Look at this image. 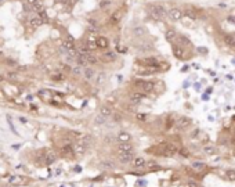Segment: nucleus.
<instances>
[{
  "mask_svg": "<svg viewBox=\"0 0 235 187\" xmlns=\"http://www.w3.org/2000/svg\"><path fill=\"white\" fill-rule=\"evenodd\" d=\"M198 133H199V130H198V129H196V130H194V132H192V134H191V137H196V136H198Z\"/></svg>",
  "mask_w": 235,
  "mask_h": 187,
  "instance_id": "58836bf2",
  "label": "nucleus"
},
{
  "mask_svg": "<svg viewBox=\"0 0 235 187\" xmlns=\"http://www.w3.org/2000/svg\"><path fill=\"white\" fill-rule=\"evenodd\" d=\"M42 24H43V19H42L40 17H32V18L29 19V25H32L33 28L40 27Z\"/></svg>",
  "mask_w": 235,
  "mask_h": 187,
  "instance_id": "c756f323",
  "label": "nucleus"
},
{
  "mask_svg": "<svg viewBox=\"0 0 235 187\" xmlns=\"http://www.w3.org/2000/svg\"><path fill=\"white\" fill-rule=\"evenodd\" d=\"M136 119H137V122H145V121L148 119V115H147V114H138V112H136Z\"/></svg>",
  "mask_w": 235,
  "mask_h": 187,
  "instance_id": "72a5a7b5",
  "label": "nucleus"
},
{
  "mask_svg": "<svg viewBox=\"0 0 235 187\" xmlns=\"http://www.w3.org/2000/svg\"><path fill=\"white\" fill-rule=\"evenodd\" d=\"M187 187H199V184H198V182H195V180H188Z\"/></svg>",
  "mask_w": 235,
  "mask_h": 187,
  "instance_id": "c9c22d12",
  "label": "nucleus"
},
{
  "mask_svg": "<svg viewBox=\"0 0 235 187\" xmlns=\"http://www.w3.org/2000/svg\"><path fill=\"white\" fill-rule=\"evenodd\" d=\"M162 72V69L158 68V67H144V65H140L138 69H137V73L138 75H155V73Z\"/></svg>",
  "mask_w": 235,
  "mask_h": 187,
  "instance_id": "9b49d317",
  "label": "nucleus"
},
{
  "mask_svg": "<svg viewBox=\"0 0 235 187\" xmlns=\"http://www.w3.org/2000/svg\"><path fill=\"white\" fill-rule=\"evenodd\" d=\"M172 51H173V55H174L176 58H178V60H188L191 57V54L187 51L186 47L180 46L178 43H176V45L172 46Z\"/></svg>",
  "mask_w": 235,
  "mask_h": 187,
  "instance_id": "20e7f679",
  "label": "nucleus"
},
{
  "mask_svg": "<svg viewBox=\"0 0 235 187\" xmlns=\"http://www.w3.org/2000/svg\"><path fill=\"white\" fill-rule=\"evenodd\" d=\"M147 10H148V14L151 15V18L155 19V21H162L167 15V10L162 4H158V3L149 4L147 7Z\"/></svg>",
  "mask_w": 235,
  "mask_h": 187,
  "instance_id": "f03ea898",
  "label": "nucleus"
},
{
  "mask_svg": "<svg viewBox=\"0 0 235 187\" xmlns=\"http://www.w3.org/2000/svg\"><path fill=\"white\" fill-rule=\"evenodd\" d=\"M116 140L118 143H127V142H131V134L126 130H120L116 134Z\"/></svg>",
  "mask_w": 235,
  "mask_h": 187,
  "instance_id": "6ab92c4d",
  "label": "nucleus"
},
{
  "mask_svg": "<svg viewBox=\"0 0 235 187\" xmlns=\"http://www.w3.org/2000/svg\"><path fill=\"white\" fill-rule=\"evenodd\" d=\"M100 60H101L102 63H105V64H112V63H115L118 60V54L112 50H107L100 55Z\"/></svg>",
  "mask_w": 235,
  "mask_h": 187,
  "instance_id": "9d476101",
  "label": "nucleus"
},
{
  "mask_svg": "<svg viewBox=\"0 0 235 187\" xmlns=\"http://www.w3.org/2000/svg\"><path fill=\"white\" fill-rule=\"evenodd\" d=\"M98 114H101L102 117H105V118L108 119V118H112L113 114H115V111H113V108L109 107V105H101Z\"/></svg>",
  "mask_w": 235,
  "mask_h": 187,
  "instance_id": "aec40b11",
  "label": "nucleus"
},
{
  "mask_svg": "<svg viewBox=\"0 0 235 187\" xmlns=\"http://www.w3.org/2000/svg\"><path fill=\"white\" fill-rule=\"evenodd\" d=\"M123 14H125V10L123 9H118V10H115V11H112V14H111V17H109V19H108V25H111V27L118 25V24L122 21Z\"/></svg>",
  "mask_w": 235,
  "mask_h": 187,
  "instance_id": "0eeeda50",
  "label": "nucleus"
},
{
  "mask_svg": "<svg viewBox=\"0 0 235 187\" xmlns=\"http://www.w3.org/2000/svg\"><path fill=\"white\" fill-rule=\"evenodd\" d=\"M202 13H199V10H195V9H187L186 11H184V15H187L190 19H198L199 15H201Z\"/></svg>",
  "mask_w": 235,
  "mask_h": 187,
  "instance_id": "5701e85b",
  "label": "nucleus"
},
{
  "mask_svg": "<svg viewBox=\"0 0 235 187\" xmlns=\"http://www.w3.org/2000/svg\"><path fill=\"white\" fill-rule=\"evenodd\" d=\"M95 43H97V47H98L100 50H105V51L108 50L109 40L105 36H97V39H95Z\"/></svg>",
  "mask_w": 235,
  "mask_h": 187,
  "instance_id": "a211bd4d",
  "label": "nucleus"
},
{
  "mask_svg": "<svg viewBox=\"0 0 235 187\" xmlns=\"http://www.w3.org/2000/svg\"><path fill=\"white\" fill-rule=\"evenodd\" d=\"M228 21H232V24H235V17H228Z\"/></svg>",
  "mask_w": 235,
  "mask_h": 187,
  "instance_id": "ea45409f",
  "label": "nucleus"
},
{
  "mask_svg": "<svg viewBox=\"0 0 235 187\" xmlns=\"http://www.w3.org/2000/svg\"><path fill=\"white\" fill-rule=\"evenodd\" d=\"M178 150H180V147H177V144H174V143H172V142H163V143H160V144H159L156 152H158L160 157H167V158H172V157L177 155Z\"/></svg>",
  "mask_w": 235,
  "mask_h": 187,
  "instance_id": "f257e3e1",
  "label": "nucleus"
},
{
  "mask_svg": "<svg viewBox=\"0 0 235 187\" xmlns=\"http://www.w3.org/2000/svg\"><path fill=\"white\" fill-rule=\"evenodd\" d=\"M27 1L31 6H35V4H37V3H40V0H27Z\"/></svg>",
  "mask_w": 235,
  "mask_h": 187,
  "instance_id": "e433bc0d",
  "label": "nucleus"
},
{
  "mask_svg": "<svg viewBox=\"0 0 235 187\" xmlns=\"http://www.w3.org/2000/svg\"><path fill=\"white\" fill-rule=\"evenodd\" d=\"M231 49H232V50H235V42H234V46H232V47H231Z\"/></svg>",
  "mask_w": 235,
  "mask_h": 187,
  "instance_id": "79ce46f5",
  "label": "nucleus"
},
{
  "mask_svg": "<svg viewBox=\"0 0 235 187\" xmlns=\"http://www.w3.org/2000/svg\"><path fill=\"white\" fill-rule=\"evenodd\" d=\"M86 58H87V64H89V67H93V65H97V64L101 63V60H100L98 55L93 54V53H87Z\"/></svg>",
  "mask_w": 235,
  "mask_h": 187,
  "instance_id": "412c9836",
  "label": "nucleus"
},
{
  "mask_svg": "<svg viewBox=\"0 0 235 187\" xmlns=\"http://www.w3.org/2000/svg\"><path fill=\"white\" fill-rule=\"evenodd\" d=\"M109 4H111V0H101V1H100V7H102V9L108 7Z\"/></svg>",
  "mask_w": 235,
  "mask_h": 187,
  "instance_id": "f704fd0d",
  "label": "nucleus"
},
{
  "mask_svg": "<svg viewBox=\"0 0 235 187\" xmlns=\"http://www.w3.org/2000/svg\"><path fill=\"white\" fill-rule=\"evenodd\" d=\"M180 46H183V47H186V49H188V47H192V43H191V40L188 39L187 36H184V35H178V42H177Z\"/></svg>",
  "mask_w": 235,
  "mask_h": 187,
  "instance_id": "393cba45",
  "label": "nucleus"
},
{
  "mask_svg": "<svg viewBox=\"0 0 235 187\" xmlns=\"http://www.w3.org/2000/svg\"><path fill=\"white\" fill-rule=\"evenodd\" d=\"M191 125H192V121H191V118L181 115V117H178V118L176 119V125H174V126H176L177 130L184 132V130H187V129L190 128Z\"/></svg>",
  "mask_w": 235,
  "mask_h": 187,
  "instance_id": "423d86ee",
  "label": "nucleus"
},
{
  "mask_svg": "<svg viewBox=\"0 0 235 187\" xmlns=\"http://www.w3.org/2000/svg\"><path fill=\"white\" fill-rule=\"evenodd\" d=\"M223 42H224V45L226 46L232 47V46H234V42H235V35H231V33L223 35Z\"/></svg>",
  "mask_w": 235,
  "mask_h": 187,
  "instance_id": "a878e982",
  "label": "nucleus"
},
{
  "mask_svg": "<svg viewBox=\"0 0 235 187\" xmlns=\"http://www.w3.org/2000/svg\"><path fill=\"white\" fill-rule=\"evenodd\" d=\"M4 3V0H0V4H3Z\"/></svg>",
  "mask_w": 235,
  "mask_h": 187,
  "instance_id": "37998d69",
  "label": "nucleus"
},
{
  "mask_svg": "<svg viewBox=\"0 0 235 187\" xmlns=\"http://www.w3.org/2000/svg\"><path fill=\"white\" fill-rule=\"evenodd\" d=\"M57 1H58V3H64V4H65V3H68V0H57Z\"/></svg>",
  "mask_w": 235,
  "mask_h": 187,
  "instance_id": "a19ab883",
  "label": "nucleus"
},
{
  "mask_svg": "<svg viewBox=\"0 0 235 187\" xmlns=\"http://www.w3.org/2000/svg\"><path fill=\"white\" fill-rule=\"evenodd\" d=\"M116 160L122 165L131 164L134 160V152H116Z\"/></svg>",
  "mask_w": 235,
  "mask_h": 187,
  "instance_id": "6e6552de",
  "label": "nucleus"
},
{
  "mask_svg": "<svg viewBox=\"0 0 235 187\" xmlns=\"http://www.w3.org/2000/svg\"><path fill=\"white\" fill-rule=\"evenodd\" d=\"M167 15H169V18L173 19V21H178V19H183L184 11L181 9H178V7H173V9L167 10Z\"/></svg>",
  "mask_w": 235,
  "mask_h": 187,
  "instance_id": "ddd939ff",
  "label": "nucleus"
},
{
  "mask_svg": "<svg viewBox=\"0 0 235 187\" xmlns=\"http://www.w3.org/2000/svg\"><path fill=\"white\" fill-rule=\"evenodd\" d=\"M163 125H165V129H167V130H169L172 126H174V125H176V121H173V119L169 117V118H166V121H165V123H163Z\"/></svg>",
  "mask_w": 235,
  "mask_h": 187,
  "instance_id": "7c9ffc66",
  "label": "nucleus"
},
{
  "mask_svg": "<svg viewBox=\"0 0 235 187\" xmlns=\"http://www.w3.org/2000/svg\"><path fill=\"white\" fill-rule=\"evenodd\" d=\"M133 86H134V90L144 91L147 94H148L149 91L155 90V82L145 81V79H136V81H133Z\"/></svg>",
  "mask_w": 235,
  "mask_h": 187,
  "instance_id": "7ed1b4c3",
  "label": "nucleus"
},
{
  "mask_svg": "<svg viewBox=\"0 0 235 187\" xmlns=\"http://www.w3.org/2000/svg\"><path fill=\"white\" fill-rule=\"evenodd\" d=\"M165 39L167 40V43H170V45H176L177 42H178V33L174 31V29H167L166 32H165Z\"/></svg>",
  "mask_w": 235,
  "mask_h": 187,
  "instance_id": "4468645a",
  "label": "nucleus"
},
{
  "mask_svg": "<svg viewBox=\"0 0 235 187\" xmlns=\"http://www.w3.org/2000/svg\"><path fill=\"white\" fill-rule=\"evenodd\" d=\"M138 50L143 51V53H148V51L154 50V46L151 43H141V45H138Z\"/></svg>",
  "mask_w": 235,
  "mask_h": 187,
  "instance_id": "cd10ccee",
  "label": "nucleus"
},
{
  "mask_svg": "<svg viewBox=\"0 0 235 187\" xmlns=\"http://www.w3.org/2000/svg\"><path fill=\"white\" fill-rule=\"evenodd\" d=\"M147 160H145L143 155H136L134 157V160L131 162V168L134 169V170H141V169H145L147 168Z\"/></svg>",
  "mask_w": 235,
  "mask_h": 187,
  "instance_id": "1a4fd4ad",
  "label": "nucleus"
},
{
  "mask_svg": "<svg viewBox=\"0 0 235 187\" xmlns=\"http://www.w3.org/2000/svg\"><path fill=\"white\" fill-rule=\"evenodd\" d=\"M83 76L86 78L87 81H93L95 76V69L93 67H86L83 69Z\"/></svg>",
  "mask_w": 235,
  "mask_h": 187,
  "instance_id": "b1692460",
  "label": "nucleus"
},
{
  "mask_svg": "<svg viewBox=\"0 0 235 187\" xmlns=\"http://www.w3.org/2000/svg\"><path fill=\"white\" fill-rule=\"evenodd\" d=\"M202 151H203L205 155H208V157H212V155H214L217 152V147L214 146V144H205L203 148H202Z\"/></svg>",
  "mask_w": 235,
  "mask_h": 187,
  "instance_id": "4be33fe9",
  "label": "nucleus"
},
{
  "mask_svg": "<svg viewBox=\"0 0 235 187\" xmlns=\"http://www.w3.org/2000/svg\"><path fill=\"white\" fill-rule=\"evenodd\" d=\"M50 78H51V81H54V82H62V81H65V73L64 72H53L51 75H50Z\"/></svg>",
  "mask_w": 235,
  "mask_h": 187,
  "instance_id": "bb28decb",
  "label": "nucleus"
},
{
  "mask_svg": "<svg viewBox=\"0 0 235 187\" xmlns=\"http://www.w3.org/2000/svg\"><path fill=\"white\" fill-rule=\"evenodd\" d=\"M94 122L97 123V125H104V123L107 122V118H105V117H102L101 114H98V115H97V117L94 118Z\"/></svg>",
  "mask_w": 235,
  "mask_h": 187,
  "instance_id": "2f4dec72",
  "label": "nucleus"
},
{
  "mask_svg": "<svg viewBox=\"0 0 235 187\" xmlns=\"http://www.w3.org/2000/svg\"><path fill=\"white\" fill-rule=\"evenodd\" d=\"M191 170L192 172H195V173L198 175H203L206 170H208V165L205 164V162H202V161H195V162H192L191 164Z\"/></svg>",
  "mask_w": 235,
  "mask_h": 187,
  "instance_id": "f8f14e48",
  "label": "nucleus"
},
{
  "mask_svg": "<svg viewBox=\"0 0 235 187\" xmlns=\"http://www.w3.org/2000/svg\"><path fill=\"white\" fill-rule=\"evenodd\" d=\"M224 179H227L228 182H235V170L234 169H227L224 172Z\"/></svg>",
  "mask_w": 235,
  "mask_h": 187,
  "instance_id": "c85d7f7f",
  "label": "nucleus"
},
{
  "mask_svg": "<svg viewBox=\"0 0 235 187\" xmlns=\"http://www.w3.org/2000/svg\"><path fill=\"white\" fill-rule=\"evenodd\" d=\"M116 152H134V146L131 144V142L118 143L116 144Z\"/></svg>",
  "mask_w": 235,
  "mask_h": 187,
  "instance_id": "2eb2a0df",
  "label": "nucleus"
},
{
  "mask_svg": "<svg viewBox=\"0 0 235 187\" xmlns=\"http://www.w3.org/2000/svg\"><path fill=\"white\" fill-rule=\"evenodd\" d=\"M148 96L147 93H144V91H140V90H133L129 93V103H131V104H134V105H137V104H140L141 101L144 100L145 97Z\"/></svg>",
  "mask_w": 235,
  "mask_h": 187,
  "instance_id": "39448f33",
  "label": "nucleus"
},
{
  "mask_svg": "<svg viewBox=\"0 0 235 187\" xmlns=\"http://www.w3.org/2000/svg\"><path fill=\"white\" fill-rule=\"evenodd\" d=\"M83 67H80V65H76V67H72V73L73 75H77V76H79V75H82V73H83Z\"/></svg>",
  "mask_w": 235,
  "mask_h": 187,
  "instance_id": "473e14b6",
  "label": "nucleus"
},
{
  "mask_svg": "<svg viewBox=\"0 0 235 187\" xmlns=\"http://www.w3.org/2000/svg\"><path fill=\"white\" fill-rule=\"evenodd\" d=\"M100 79H98V81H97V82H98V83H101V82H104V81H105V73H102V75H100Z\"/></svg>",
  "mask_w": 235,
  "mask_h": 187,
  "instance_id": "4c0bfd02",
  "label": "nucleus"
},
{
  "mask_svg": "<svg viewBox=\"0 0 235 187\" xmlns=\"http://www.w3.org/2000/svg\"><path fill=\"white\" fill-rule=\"evenodd\" d=\"M37 96L40 97V100L47 101V103H53V93L47 89H40L37 91Z\"/></svg>",
  "mask_w": 235,
  "mask_h": 187,
  "instance_id": "f3484780",
  "label": "nucleus"
},
{
  "mask_svg": "<svg viewBox=\"0 0 235 187\" xmlns=\"http://www.w3.org/2000/svg\"><path fill=\"white\" fill-rule=\"evenodd\" d=\"M131 35H133V37H137V39L144 37L147 35V28L143 27V25H136V27L131 28Z\"/></svg>",
  "mask_w": 235,
  "mask_h": 187,
  "instance_id": "dca6fc26",
  "label": "nucleus"
}]
</instances>
